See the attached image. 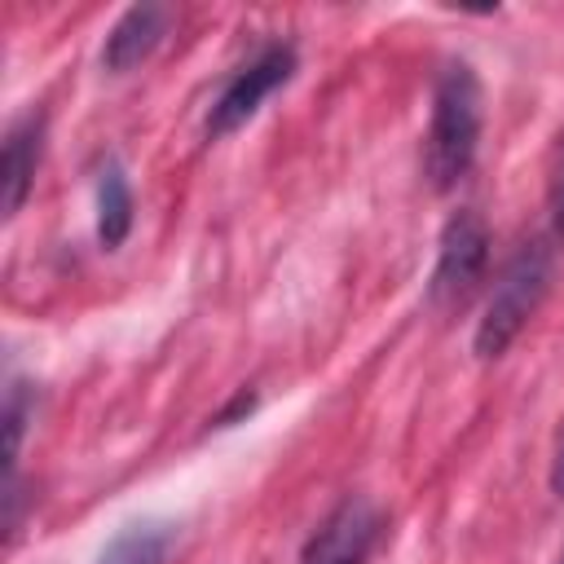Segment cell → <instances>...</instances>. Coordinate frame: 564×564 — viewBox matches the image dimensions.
Instances as JSON below:
<instances>
[{
  "instance_id": "6da1fadb",
  "label": "cell",
  "mask_w": 564,
  "mask_h": 564,
  "mask_svg": "<svg viewBox=\"0 0 564 564\" xmlns=\"http://www.w3.org/2000/svg\"><path fill=\"white\" fill-rule=\"evenodd\" d=\"M480 145V79L467 62H449L432 93V123H427V176L436 189H454Z\"/></svg>"
},
{
  "instance_id": "277c9868",
  "label": "cell",
  "mask_w": 564,
  "mask_h": 564,
  "mask_svg": "<svg viewBox=\"0 0 564 564\" xmlns=\"http://www.w3.org/2000/svg\"><path fill=\"white\" fill-rule=\"evenodd\" d=\"M489 264V229L476 212H454L441 229V247H436V269L427 282V300L436 308H454L463 304L480 273Z\"/></svg>"
},
{
  "instance_id": "5b68a950",
  "label": "cell",
  "mask_w": 564,
  "mask_h": 564,
  "mask_svg": "<svg viewBox=\"0 0 564 564\" xmlns=\"http://www.w3.org/2000/svg\"><path fill=\"white\" fill-rule=\"evenodd\" d=\"M379 538V511L366 498H344L304 542L300 564H366Z\"/></svg>"
},
{
  "instance_id": "5bb4252c",
  "label": "cell",
  "mask_w": 564,
  "mask_h": 564,
  "mask_svg": "<svg viewBox=\"0 0 564 564\" xmlns=\"http://www.w3.org/2000/svg\"><path fill=\"white\" fill-rule=\"evenodd\" d=\"M560 564H564V555H560Z\"/></svg>"
},
{
  "instance_id": "52a82bcc",
  "label": "cell",
  "mask_w": 564,
  "mask_h": 564,
  "mask_svg": "<svg viewBox=\"0 0 564 564\" xmlns=\"http://www.w3.org/2000/svg\"><path fill=\"white\" fill-rule=\"evenodd\" d=\"M44 154V119L40 115H22L9 137H4V216H18L31 185H35V167Z\"/></svg>"
},
{
  "instance_id": "3957f363",
  "label": "cell",
  "mask_w": 564,
  "mask_h": 564,
  "mask_svg": "<svg viewBox=\"0 0 564 564\" xmlns=\"http://www.w3.org/2000/svg\"><path fill=\"white\" fill-rule=\"evenodd\" d=\"M291 75H295V48L291 44H264L247 66H238L225 79L220 97L207 110V137L216 141V137H229L234 128H242L264 106V97L278 93Z\"/></svg>"
},
{
  "instance_id": "8992f818",
  "label": "cell",
  "mask_w": 564,
  "mask_h": 564,
  "mask_svg": "<svg viewBox=\"0 0 564 564\" xmlns=\"http://www.w3.org/2000/svg\"><path fill=\"white\" fill-rule=\"evenodd\" d=\"M163 31H167V9H163V4H132V9H123V13L115 18V26L106 31L101 66L115 70V75L141 66V62L159 48Z\"/></svg>"
},
{
  "instance_id": "9c48e42d",
  "label": "cell",
  "mask_w": 564,
  "mask_h": 564,
  "mask_svg": "<svg viewBox=\"0 0 564 564\" xmlns=\"http://www.w3.org/2000/svg\"><path fill=\"white\" fill-rule=\"evenodd\" d=\"M167 551H172V524L145 520V524L119 529L97 555V564H163Z\"/></svg>"
},
{
  "instance_id": "7c38bea8",
  "label": "cell",
  "mask_w": 564,
  "mask_h": 564,
  "mask_svg": "<svg viewBox=\"0 0 564 564\" xmlns=\"http://www.w3.org/2000/svg\"><path fill=\"white\" fill-rule=\"evenodd\" d=\"M551 489L564 498V436H560V445H555V463H551Z\"/></svg>"
},
{
  "instance_id": "30bf717a",
  "label": "cell",
  "mask_w": 564,
  "mask_h": 564,
  "mask_svg": "<svg viewBox=\"0 0 564 564\" xmlns=\"http://www.w3.org/2000/svg\"><path fill=\"white\" fill-rule=\"evenodd\" d=\"M4 423H9V454H18V445H22V427H26V388H22V383H9Z\"/></svg>"
},
{
  "instance_id": "8fae6325",
  "label": "cell",
  "mask_w": 564,
  "mask_h": 564,
  "mask_svg": "<svg viewBox=\"0 0 564 564\" xmlns=\"http://www.w3.org/2000/svg\"><path fill=\"white\" fill-rule=\"evenodd\" d=\"M251 405H256V392H247V388H242V392L234 397V405H229V410H220V414L212 419V427H229V423H234L238 414H247Z\"/></svg>"
},
{
  "instance_id": "7a4b0ae2",
  "label": "cell",
  "mask_w": 564,
  "mask_h": 564,
  "mask_svg": "<svg viewBox=\"0 0 564 564\" xmlns=\"http://www.w3.org/2000/svg\"><path fill=\"white\" fill-rule=\"evenodd\" d=\"M546 286H551V251L542 242H524L498 273L485 317L476 322V357L489 361V357L507 352V344L520 335V326L538 313Z\"/></svg>"
},
{
  "instance_id": "ba28073f",
  "label": "cell",
  "mask_w": 564,
  "mask_h": 564,
  "mask_svg": "<svg viewBox=\"0 0 564 564\" xmlns=\"http://www.w3.org/2000/svg\"><path fill=\"white\" fill-rule=\"evenodd\" d=\"M128 229H132V189H128L123 167L106 163L97 181V242L115 251L128 238Z\"/></svg>"
},
{
  "instance_id": "4fadbf2b",
  "label": "cell",
  "mask_w": 564,
  "mask_h": 564,
  "mask_svg": "<svg viewBox=\"0 0 564 564\" xmlns=\"http://www.w3.org/2000/svg\"><path fill=\"white\" fill-rule=\"evenodd\" d=\"M555 220H560V229H564V167H560V176H555Z\"/></svg>"
}]
</instances>
